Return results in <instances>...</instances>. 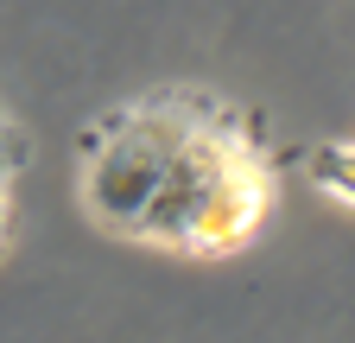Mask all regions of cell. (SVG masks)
I'll list each match as a JSON object with an SVG mask.
<instances>
[{"mask_svg": "<svg viewBox=\"0 0 355 343\" xmlns=\"http://www.w3.org/2000/svg\"><path fill=\"white\" fill-rule=\"evenodd\" d=\"M273 191H279V153L260 115L203 96V115L184 153L171 159L159 197L146 203L133 242L171 254H235L273 217Z\"/></svg>", "mask_w": 355, "mask_h": 343, "instance_id": "obj_1", "label": "cell"}, {"mask_svg": "<svg viewBox=\"0 0 355 343\" xmlns=\"http://www.w3.org/2000/svg\"><path fill=\"white\" fill-rule=\"evenodd\" d=\"M209 90H159L146 102H127L102 121L83 127V210L96 217L108 235L133 242L146 203L159 197L171 159L184 153L191 127L203 115Z\"/></svg>", "mask_w": 355, "mask_h": 343, "instance_id": "obj_2", "label": "cell"}, {"mask_svg": "<svg viewBox=\"0 0 355 343\" xmlns=\"http://www.w3.org/2000/svg\"><path fill=\"white\" fill-rule=\"evenodd\" d=\"M304 172L318 178V191H330L336 203L355 210V147H349V140H318V147H304Z\"/></svg>", "mask_w": 355, "mask_h": 343, "instance_id": "obj_3", "label": "cell"}, {"mask_svg": "<svg viewBox=\"0 0 355 343\" xmlns=\"http://www.w3.org/2000/svg\"><path fill=\"white\" fill-rule=\"evenodd\" d=\"M26 153H32V147H26V134H19L7 115H0V178H13V172L26 165Z\"/></svg>", "mask_w": 355, "mask_h": 343, "instance_id": "obj_4", "label": "cell"}, {"mask_svg": "<svg viewBox=\"0 0 355 343\" xmlns=\"http://www.w3.org/2000/svg\"><path fill=\"white\" fill-rule=\"evenodd\" d=\"M7 223H13V178H0V248H7Z\"/></svg>", "mask_w": 355, "mask_h": 343, "instance_id": "obj_5", "label": "cell"}]
</instances>
